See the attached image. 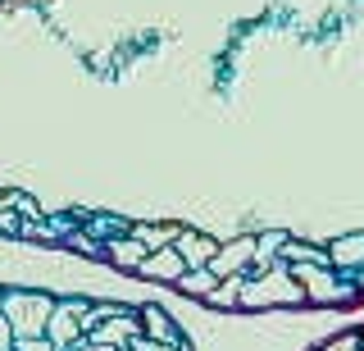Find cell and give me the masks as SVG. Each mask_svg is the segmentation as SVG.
Returning a JSON list of instances; mask_svg holds the SVG:
<instances>
[{
  "label": "cell",
  "mask_w": 364,
  "mask_h": 351,
  "mask_svg": "<svg viewBox=\"0 0 364 351\" xmlns=\"http://www.w3.org/2000/svg\"><path fill=\"white\" fill-rule=\"evenodd\" d=\"M0 310H5L14 337H41L55 305L46 297H37V292H9V297H0Z\"/></svg>",
  "instance_id": "6da1fadb"
},
{
  "label": "cell",
  "mask_w": 364,
  "mask_h": 351,
  "mask_svg": "<svg viewBox=\"0 0 364 351\" xmlns=\"http://www.w3.org/2000/svg\"><path fill=\"white\" fill-rule=\"evenodd\" d=\"M136 328H141V324H136L132 320V315H119V324H109V328H100V342H128V337H136Z\"/></svg>",
  "instance_id": "52a82bcc"
},
{
  "label": "cell",
  "mask_w": 364,
  "mask_h": 351,
  "mask_svg": "<svg viewBox=\"0 0 364 351\" xmlns=\"http://www.w3.org/2000/svg\"><path fill=\"white\" fill-rule=\"evenodd\" d=\"M87 305H77V301H68V305H60V310H50V320H46V333H50V342L55 347H68V342H77L82 337V324H73V315H82Z\"/></svg>",
  "instance_id": "7a4b0ae2"
},
{
  "label": "cell",
  "mask_w": 364,
  "mask_h": 351,
  "mask_svg": "<svg viewBox=\"0 0 364 351\" xmlns=\"http://www.w3.org/2000/svg\"><path fill=\"white\" fill-rule=\"evenodd\" d=\"M214 251H219V246H214L210 237H196V233H182V246H178V256L187 260V269H191V265H210V260H214Z\"/></svg>",
  "instance_id": "5b68a950"
},
{
  "label": "cell",
  "mask_w": 364,
  "mask_h": 351,
  "mask_svg": "<svg viewBox=\"0 0 364 351\" xmlns=\"http://www.w3.org/2000/svg\"><path fill=\"white\" fill-rule=\"evenodd\" d=\"M159 351H164V347H159Z\"/></svg>",
  "instance_id": "7c38bea8"
},
{
  "label": "cell",
  "mask_w": 364,
  "mask_h": 351,
  "mask_svg": "<svg viewBox=\"0 0 364 351\" xmlns=\"http://www.w3.org/2000/svg\"><path fill=\"white\" fill-rule=\"evenodd\" d=\"M328 351H360V342H355V337H337V342L328 347Z\"/></svg>",
  "instance_id": "8fae6325"
},
{
  "label": "cell",
  "mask_w": 364,
  "mask_h": 351,
  "mask_svg": "<svg viewBox=\"0 0 364 351\" xmlns=\"http://www.w3.org/2000/svg\"><path fill=\"white\" fill-rule=\"evenodd\" d=\"M187 292H210L214 288V274H187V283H182Z\"/></svg>",
  "instance_id": "9c48e42d"
},
{
  "label": "cell",
  "mask_w": 364,
  "mask_h": 351,
  "mask_svg": "<svg viewBox=\"0 0 364 351\" xmlns=\"http://www.w3.org/2000/svg\"><path fill=\"white\" fill-rule=\"evenodd\" d=\"M119 265H141V256H146V246H141V237L136 242H114V251H109Z\"/></svg>",
  "instance_id": "ba28073f"
},
{
  "label": "cell",
  "mask_w": 364,
  "mask_h": 351,
  "mask_svg": "<svg viewBox=\"0 0 364 351\" xmlns=\"http://www.w3.org/2000/svg\"><path fill=\"white\" fill-rule=\"evenodd\" d=\"M360 347H364V342H360Z\"/></svg>",
  "instance_id": "4fadbf2b"
},
{
  "label": "cell",
  "mask_w": 364,
  "mask_h": 351,
  "mask_svg": "<svg viewBox=\"0 0 364 351\" xmlns=\"http://www.w3.org/2000/svg\"><path fill=\"white\" fill-rule=\"evenodd\" d=\"M328 260L333 265H364V237H341V242H333Z\"/></svg>",
  "instance_id": "8992f818"
},
{
  "label": "cell",
  "mask_w": 364,
  "mask_h": 351,
  "mask_svg": "<svg viewBox=\"0 0 364 351\" xmlns=\"http://www.w3.org/2000/svg\"><path fill=\"white\" fill-rule=\"evenodd\" d=\"M146 320H151V333H155V337H168V328H164V315H159L155 305L146 310Z\"/></svg>",
  "instance_id": "30bf717a"
},
{
  "label": "cell",
  "mask_w": 364,
  "mask_h": 351,
  "mask_svg": "<svg viewBox=\"0 0 364 351\" xmlns=\"http://www.w3.org/2000/svg\"><path fill=\"white\" fill-rule=\"evenodd\" d=\"M141 269L155 278H182L187 274V260H182L178 251H168V246H155L151 256H141Z\"/></svg>",
  "instance_id": "3957f363"
},
{
  "label": "cell",
  "mask_w": 364,
  "mask_h": 351,
  "mask_svg": "<svg viewBox=\"0 0 364 351\" xmlns=\"http://www.w3.org/2000/svg\"><path fill=\"white\" fill-rule=\"evenodd\" d=\"M250 256H255V242H232L228 251H214V260H210V265H214V278H228L232 269H242Z\"/></svg>",
  "instance_id": "277c9868"
}]
</instances>
